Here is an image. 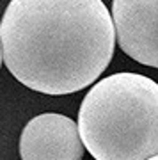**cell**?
I'll use <instances>...</instances> for the list:
<instances>
[{"label": "cell", "mask_w": 158, "mask_h": 160, "mask_svg": "<svg viewBox=\"0 0 158 160\" xmlns=\"http://www.w3.org/2000/svg\"><path fill=\"white\" fill-rule=\"evenodd\" d=\"M22 160H82L84 141L78 123L46 112L32 118L20 135Z\"/></svg>", "instance_id": "3"}, {"label": "cell", "mask_w": 158, "mask_h": 160, "mask_svg": "<svg viewBox=\"0 0 158 160\" xmlns=\"http://www.w3.org/2000/svg\"><path fill=\"white\" fill-rule=\"evenodd\" d=\"M78 128L94 160H149L158 155V84L141 73H114L89 89Z\"/></svg>", "instance_id": "2"}, {"label": "cell", "mask_w": 158, "mask_h": 160, "mask_svg": "<svg viewBox=\"0 0 158 160\" xmlns=\"http://www.w3.org/2000/svg\"><path fill=\"white\" fill-rule=\"evenodd\" d=\"M149 160H158V155H156V157H153V158H149Z\"/></svg>", "instance_id": "5"}, {"label": "cell", "mask_w": 158, "mask_h": 160, "mask_svg": "<svg viewBox=\"0 0 158 160\" xmlns=\"http://www.w3.org/2000/svg\"><path fill=\"white\" fill-rule=\"evenodd\" d=\"M112 18L121 50L158 68V0H112Z\"/></svg>", "instance_id": "4"}, {"label": "cell", "mask_w": 158, "mask_h": 160, "mask_svg": "<svg viewBox=\"0 0 158 160\" xmlns=\"http://www.w3.org/2000/svg\"><path fill=\"white\" fill-rule=\"evenodd\" d=\"M0 39L4 66L18 82L59 96L100 78L117 36L101 0H11Z\"/></svg>", "instance_id": "1"}]
</instances>
